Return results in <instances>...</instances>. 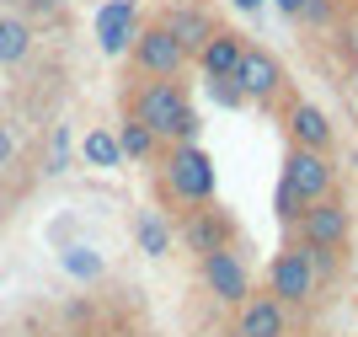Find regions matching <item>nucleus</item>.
Masks as SVG:
<instances>
[{
	"instance_id": "nucleus-1",
	"label": "nucleus",
	"mask_w": 358,
	"mask_h": 337,
	"mask_svg": "<svg viewBox=\"0 0 358 337\" xmlns=\"http://www.w3.org/2000/svg\"><path fill=\"white\" fill-rule=\"evenodd\" d=\"M129 118L134 123H145L155 139H177V145H198V113H193V102H187V86L182 81H145V86H134L129 97Z\"/></svg>"
},
{
	"instance_id": "nucleus-2",
	"label": "nucleus",
	"mask_w": 358,
	"mask_h": 337,
	"mask_svg": "<svg viewBox=\"0 0 358 337\" xmlns=\"http://www.w3.org/2000/svg\"><path fill=\"white\" fill-rule=\"evenodd\" d=\"M161 182H166V193H171L177 204H187V209L214 204V161H209V150H198V145H171Z\"/></svg>"
},
{
	"instance_id": "nucleus-3",
	"label": "nucleus",
	"mask_w": 358,
	"mask_h": 337,
	"mask_svg": "<svg viewBox=\"0 0 358 337\" xmlns=\"http://www.w3.org/2000/svg\"><path fill=\"white\" fill-rule=\"evenodd\" d=\"M348 241H353V209L327 193V198H315V204L299 209V247H315V252H337L343 257Z\"/></svg>"
},
{
	"instance_id": "nucleus-4",
	"label": "nucleus",
	"mask_w": 358,
	"mask_h": 337,
	"mask_svg": "<svg viewBox=\"0 0 358 337\" xmlns=\"http://www.w3.org/2000/svg\"><path fill=\"white\" fill-rule=\"evenodd\" d=\"M129 59H134V70L145 75V81H182V70H187V48H182L161 22H150V27L134 32Z\"/></svg>"
},
{
	"instance_id": "nucleus-5",
	"label": "nucleus",
	"mask_w": 358,
	"mask_h": 337,
	"mask_svg": "<svg viewBox=\"0 0 358 337\" xmlns=\"http://www.w3.org/2000/svg\"><path fill=\"white\" fill-rule=\"evenodd\" d=\"M315 289H321V279H315V268H310V257H305V247H299V241L273 257V268H268V294L278 300V305H310Z\"/></svg>"
},
{
	"instance_id": "nucleus-6",
	"label": "nucleus",
	"mask_w": 358,
	"mask_h": 337,
	"mask_svg": "<svg viewBox=\"0 0 358 337\" xmlns=\"http://www.w3.org/2000/svg\"><path fill=\"white\" fill-rule=\"evenodd\" d=\"M331 182H337V166H331L327 156H315V150H294V145H289V161H284V177H278V188H289V198H294L299 209L315 204V198H327Z\"/></svg>"
},
{
	"instance_id": "nucleus-7",
	"label": "nucleus",
	"mask_w": 358,
	"mask_h": 337,
	"mask_svg": "<svg viewBox=\"0 0 358 337\" xmlns=\"http://www.w3.org/2000/svg\"><path fill=\"white\" fill-rule=\"evenodd\" d=\"M198 279H203V289H209L220 305H241V300H252V273H246V263L236 257V247L198 257Z\"/></svg>"
},
{
	"instance_id": "nucleus-8",
	"label": "nucleus",
	"mask_w": 358,
	"mask_h": 337,
	"mask_svg": "<svg viewBox=\"0 0 358 337\" xmlns=\"http://www.w3.org/2000/svg\"><path fill=\"white\" fill-rule=\"evenodd\" d=\"M182 247L198 252V257H209V252H224V247H236V220L224 214L220 204H198L182 214Z\"/></svg>"
},
{
	"instance_id": "nucleus-9",
	"label": "nucleus",
	"mask_w": 358,
	"mask_h": 337,
	"mask_svg": "<svg viewBox=\"0 0 358 337\" xmlns=\"http://www.w3.org/2000/svg\"><path fill=\"white\" fill-rule=\"evenodd\" d=\"M230 81L241 86L246 102H273L278 86H284V70H278V59H273L268 48H252V43H246V54H241V64H236Z\"/></svg>"
},
{
	"instance_id": "nucleus-10",
	"label": "nucleus",
	"mask_w": 358,
	"mask_h": 337,
	"mask_svg": "<svg viewBox=\"0 0 358 337\" xmlns=\"http://www.w3.org/2000/svg\"><path fill=\"white\" fill-rule=\"evenodd\" d=\"M289 305H278L273 294H252L236 305V337H289Z\"/></svg>"
},
{
	"instance_id": "nucleus-11",
	"label": "nucleus",
	"mask_w": 358,
	"mask_h": 337,
	"mask_svg": "<svg viewBox=\"0 0 358 337\" xmlns=\"http://www.w3.org/2000/svg\"><path fill=\"white\" fill-rule=\"evenodd\" d=\"M161 27L187 48V59H193L198 48L214 38V16L203 11V6H193V0H177V6H166V11H161Z\"/></svg>"
},
{
	"instance_id": "nucleus-12",
	"label": "nucleus",
	"mask_w": 358,
	"mask_h": 337,
	"mask_svg": "<svg viewBox=\"0 0 358 337\" xmlns=\"http://www.w3.org/2000/svg\"><path fill=\"white\" fill-rule=\"evenodd\" d=\"M241 54H246V38L241 32H230V27H214V38L203 48H198V70L209 75V81H230L236 75V64H241Z\"/></svg>"
},
{
	"instance_id": "nucleus-13",
	"label": "nucleus",
	"mask_w": 358,
	"mask_h": 337,
	"mask_svg": "<svg viewBox=\"0 0 358 337\" xmlns=\"http://www.w3.org/2000/svg\"><path fill=\"white\" fill-rule=\"evenodd\" d=\"M134 32H139L134 0H107L102 11H96V38H102L107 54H123V48L134 43Z\"/></svg>"
},
{
	"instance_id": "nucleus-14",
	"label": "nucleus",
	"mask_w": 358,
	"mask_h": 337,
	"mask_svg": "<svg viewBox=\"0 0 358 337\" xmlns=\"http://www.w3.org/2000/svg\"><path fill=\"white\" fill-rule=\"evenodd\" d=\"M289 139H294V150H315V156H327V150H331L327 113L310 107V102H294V107H289Z\"/></svg>"
},
{
	"instance_id": "nucleus-15",
	"label": "nucleus",
	"mask_w": 358,
	"mask_h": 337,
	"mask_svg": "<svg viewBox=\"0 0 358 337\" xmlns=\"http://www.w3.org/2000/svg\"><path fill=\"white\" fill-rule=\"evenodd\" d=\"M27 54H32V27L22 16L0 11V64H22Z\"/></svg>"
},
{
	"instance_id": "nucleus-16",
	"label": "nucleus",
	"mask_w": 358,
	"mask_h": 337,
	"mask_svg": "<svg viewBox=\"0 0 358 337\" xmlns=\"http://www.w3.org/2000/svg\"><path fill=\"white\" fill-rule=\"evenodd\" d=\"M161 150V139L145 129V123H134V118H123V129H118V156H129V161H150Z\"/></svg>"
},
{
	"instance_id": "nucleus-17",
	"label": "nucleus",
	"mask_w": 358,
	"mask_h": 337,
	"mask_svg": "<svg viewBox=\"0 0 358 337\" xmlns=\"http://www.w3.org/2000/svg\"><path fill=\"white\" fill-rule=\"evenodd\" d=\"M139 247H145L150 257H166V252H171V231L161 225V214H155V209H145V214H139Z\"/></svg>"
},
{
	"instance_id": "nucleus-18",
	"label": "nucleus",
	"mask_w": 358,
	"mask_h": 337,
	"mask_svg": "<svg viewBox=\"0 0 358 337\" xmlns=\"http://www.w3.org/2000/svg\"><path fill=\"white\" fill-rule=\"evenodd\" d=\"M80 150H86L91 166H118V161H123V156H118V134H107V129H91Z\"/></svg>"
},
{
	"instance_id": "nucleus-19",
	"label": "nucleus",
	"mask_w": 358,
	"mask_h": 337,
	"mask_svg": "<svg viewBox=\"0 0 358 337\" xmlns=\"http://www.w3.org/2000/svg\"><path fill=\"white\" fill-rule=\"evenodd\" d=\"M22 11H27V16H22L27 27H32V22H48V27H59V22H64V0H22Z\"/></svg>"
},
{
	"instance_id": "nucleus-20",
	"label": "nucleus",
	"mask_w": 358,
	"mask_h": 337,
	"mask_svg": "<svg viewBox=\"0 0 358 337\" xmlns=\"http://www.w3.org/2000/svg\"><path fill=\"white\" fill-rule=\"evenodd\" d=\"M209 91H214V102H220V107H241V102H246L236 81H209Z\"/></svg>"
},
{
	"instance_id": "nucleus-21",
	"label": "nucleus",
	"mask_w": 358,
	"mask_h": 337,
	"mask_svg": "<svg viewBox=\"0 0 358 337\" xmlns=\"http://www.w3.org/2000/svg\"><path fill=\"white\" fill-rule=\"evenodd\" d=\"M70 161V129H54V156H48V172H64Z\"/></svg>"
},
{
	"instance_id": "nucleus-22",
	"label": "nucleus",
	"mask_w": 358,
	"mask_h": 337,
	"mask_svg": "<svg viewBox=\"0 0 358 337\" xmlns=\"http://www.w3.org/2000/svg\"><path fill=\"white\" fill-rule=\"evenodd\" d=\"M11 150H16V139H11V129H6V123H0V166L11 161Z\"/></svg>"
},
{
	"instance_id": "nucleus-23",
	"label": "nucleus",
	"mask_w": 358,
	"mask_h": 337,
	"mask_svg": "<svg viewBox=\"0 0 358 337\" xmlns=\"http://www.w3.org/2000/svg\"><path fill=\"white\" fill-rule=\"evenodd\" d=\"M278 6H284L289 16H305V6H310V0H278Z\"/></svg>"
},
{
	"instance_id": "nucleus-24",
	"label": "nucleus",
	"mask_w": 358,
	"mask_h": 337,
	"mask_svg": "<svg viewBox=\"0 0 358 337\" xmlns=\"http://www.w3.org/2000/svg\"><path fill=\"white\" fill-rule=\"evenodd\" d=\"M230 6H241V11H257V6H268V0H230Z\"/></svg>"
},
{
	"instance_id": "nucleus-25",
	"label": "nucleus",
	"mask_w": 358,
	"mask_h": 337,
	"mask_svg": "<svg viewBox=\"0 0 358 337\" xmlns=\"http://www.w3.org/2000/svg\"><path fill=\"white\" fill-rule=\"evenodd\" d=\"M353 81H358V70H353Z\"/></svg>"
}]
</instances>
